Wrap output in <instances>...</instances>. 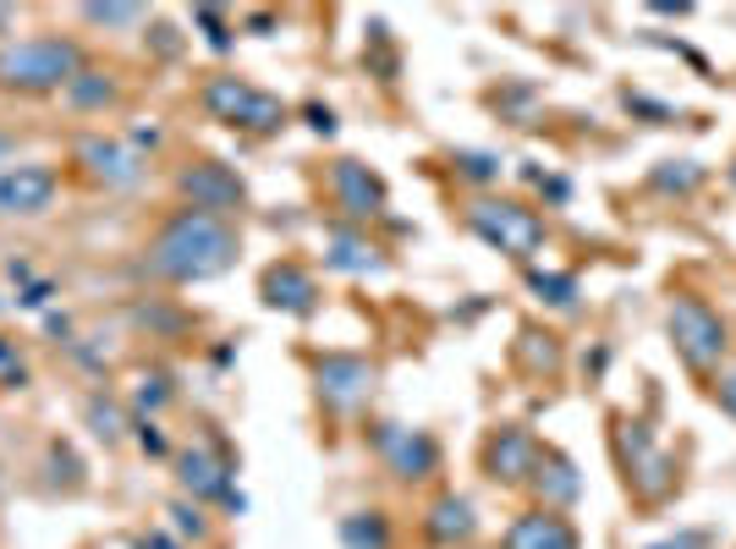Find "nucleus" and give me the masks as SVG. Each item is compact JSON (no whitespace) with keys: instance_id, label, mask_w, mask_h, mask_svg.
Instances as JSON below:
<instances>
[{"instance_id":"f257e3e1","label":"nucleus","mask_w":736,"mask_h":549,"mask_svg":"<svg viewBox=\"0 0 736 549\" xmlns=\"http://www.w3.org/2000/svg\"><path fill=\"white\" fill-rule=\"evenodd\" d=\"M231 259H237V237H231V226H226L220 215L182 209V215L148 242L144 270L154 274V280H176V286H187V280H215V274H226L231 270Z\"/></svg>"},{"instance_id":"f03ea898","label":"nucleus","mask_w":736,"mask_h":549,"mask_svg":"<svg viewBox=\"0 0 736 549\" xmlns=\"http://www.w3.org/2000/svg\"><path fill=\"white\" fill-rule=\"evenodd\" d=\"M77 72H83V55H77L72 39L39 33V39H11V44H0V89L50 94V89H72Z\"/></svg>"},{"instance_id":"7ed1b4c3","label":"nucleus","mask_w":736,"mask_h":549,"mask_svg":"<svg viewBox=\"0 0 736 549\" xmlns=\"http://www.w3.org/2000/svg\"><path fill=\"white\" fill-rule=\"evenodd\" d=\"M204 105H209V116H220L231 127H253V133H270V127L287 122L281 100H270V94H259V89H248L237 77H215L204 89Z\"/></svg>"},{"instance_id":"20e7f679","label":"nucleus","mask_w":736,"mask_h":549,"mask_svg":"<svg viewBox=\"0 0 736 549\" xmlns=\"http://www.w3.org/2000/svg\"><path fill=\"white\" fill-rule=\"evenodd\" d=\"M473 231L484 237V242H495L500 253H533L539 242H545V226H539V215L533 209H517V204H473Z\"/></svg>"},{"instance_id":"39448f33","label":"nucleus","mask_w":736,"mask_h":549,"mask_svg":"<svg viewBox=\"0 0 736 549\" xmlns=\"http://www.w3.org/2000/svg\"><path fill=\"white\" fill-rule=\"evenodd\" d=\"M671 335H676V346L693 358V363H715L721 352H726V324L704 308V302H676L671 308Z\"/></svg>"},{"instance_id":"423d86ee","label":"nucleus","mask_w":736,"mask_h":549,"mask_svg":"<svg viewBox=\"0 0 736 549\" xmlns=\"http://www.w3.org/2000/svg\"><path fill=\"white\" fill-rule=\"evenodd\" d=\"M50 198H55V170L50 165H11L0 176V215H11V220L44 215Z\"/></svg>"},{"instance_id":"0eeeda50","label":"nucleus","mask_w":736,"mask_h":549,"mask_svg":"<svg viewBox=\"0 0 736 549\" xmlns=\"http://www.w3.org/2000/svg\"><path fill=\"white\" fill-rule=\"evenodd\" d=\"M182 193L193 198V209L215 215V209H231L242 198V182L226 165H193V170H182Z\"/></svg>"},{"instance_id":"6e6552de","label":"nucleus","mask_w":736,"mask_h":549,"mask_svg":"<svg viewBox=\"0 0 736 549\" xmlns=\"http://www.w3.org/2000/svg\"><path fill=\"white\" fill-rule=\"evenodd\" d=\"M319 391L335 402V407H357L369 391H374V369L363 358H324L319 363Z\"/></svg>"},{"instance_id":"1a4fd4ad","label":"nucleus","mask_w":736,"mask_h":549,"mask_svg":"<svg viewBox=\"0 0 736 549\" xmlns=\"http://www.w3.org/2000/svg\"><path fill=\"white\" fill-rule=\"evenodd\" d=\"M77 159H83L105 187H127V182H138V170H144V159H138L127 143H105V137L77 143Z\"/></svg>"},{"instance_id":"9d476101","label":"nucleus","mask_w":736,"mask_h":549,"mask_svg":"<svg viewBox=\"0 0 736 549\" xmlns=\"http://www.w3.org/2000/svg\"><path fill=\"white\" fill-rule=\"evenodd\" d=\"M335 193H341L346 215H380V204H385V187H380L357 159H341V165H335Z\"/></svg>"},{"instance_id":"9b49d317","label":"nucleus","mask_w":736,"mask_h":549,"mask_svg":"<svg viewBox=\"0 0 736 549\" xmlns=\"http://www.w3.org/2000/svg\"><path fill=\"white\" fill-rule=\"evenodd\" d=\"M265 302H270V308H292V313H308V308H313V280L297 270V265H281V270L265 274Z\"/></svg>"},{"instance_id":"f8f14e48","label":"nucleus","mask_w":736,"mask_h":549,"mask_svg":"<svg viewBox=\"0 0 736 549\" xmlns=\"http://www.w3.org/2000/svg\"><path fill=\"white\" fill-rule=\"evenodd\" d=\"M380 450L396 462L402 478H424V467L435 462L429 439H424V434H402V428H385V434H380Z\"/></svg>"},{"instance_id":"ddd939ff","label":"nucleus","mask_w":736,"mask_h":549,"mask_svg":"<svg viewBox=\"0 0 736 549\" xmlns=\"http://www.w3.org/2000/svg\"><path fill=\"white\" fill-rule=\"evenodd\" d=\"M506 545L511 549H578V539H572V528L561 517H522Z\"/></svg>"},{"instance_id":"4468645a","label":"nucleus","mask_w":736,"mask_h":549,"mask_svg":"<svg viewBox=\"0 0 736 549\" xmlns=\"http://www.w3.org/2000/svg\"><path fill=\"white\" fill-rule=\"evenodd\" d=\"M330 265H335V270H352V274H374V270H380L374 248H369V242H357V237H346V231H335V237H330Z\"/></svg>"},{"instance_id":"2eb2a0df","label":"nucleus","mask_w":736,"mask_h":549,"mask_svg":"<svg viewBox=\"0 0 736 549\" xmlns=\"http://www.w3.org/2000/svg\"><path fill=\"white\" fill-rule=\"evenodd\" d=\"M182 484H187L193 495H226V473H220L204 450H187V456H182Z\"/></svg>"},{"instance_id":"dca6fc26","label":"nucleus","mask_w":736,"mask_h":549,"mask_svg":"<svg viewBox=\"0 0 736 549\" xmlns=\"http://www.w3.org/2000/svg\"><path fill=\"white\" fill-rule=\"evenodd\" d=\"M528 456H533V439H528V434H506V439L495 445V478H522Z\"/></svg>"},{"instance_id":"f3484780","label":"nucleus","mask_w":736,"mask_h":549,"mask_svg":"<svg viewBox=\"0 0 736 549\" xmlns=\"http://www.w3.org/2000/svg\"><path fill=\"white\" fill-rule=\"evenodd\" d=\"M66 94H72V105H83V111H100V105H111V100H116V83H105L100 72H77Z\"/></svg>"},{"instance_id":"a211bd4d","label":"nucleus","mask_w":736,"mask_h":549,"mask_svg":"<svg viewBox=\"0 0 736 549\" xmlns=\"http://www.w3.org/2000/svg\"><path fill=\"white\" fill-rule=\"evenodd\" d=\"M435 534H440V539H467V534H473V511H467L462 500H440V506H435Z\"/></svg>"},{"instance_id":"6ab92c4d","label":"nucleus","mask_w":736,"mask_h":549,"mask_svg":"<svg viewBox=\"0 0 736 549\" xmlns=\"http://www.w3.org/2000/svg\"><path fill=\"white\" fill-rule=\"evenodd\" d=\"M144 11L138 6H83V22H100V28H122V22H138Z\"/></svg>"},{"instance_id":"aec40b11","label":"nucleus","mask_w":736,"mask_h":549,"mask_svg":"<svg viewBox=\"0 0 736 549\" xmlns=\"http://www.w3.org/2000/svg\"><path fill=\"white\" fill-rule=\"evenodd\" d=\"M341 539L352 549H385V528L380 522H369V534H363V517H352L346 528H341Z\"/></svg>"},{"instance_id":"412c9836","label":"nucleus","mask_w":736,"mask_h":549,"mask_svg":"<svg viewBox=\"0 0 736 549\" xmlns=\"http://www.w3.org/2000/svg\"><path fill=\"white\" fill-rule=\"evenodd\" d=\"M533 286H539V291H550V302H561V308H567V302H572V291H578L567 274H539Z\"/></svg>"},{"instance_id":"4be33fe9","label":"nucleus","mask_w":736,"mask_h":549,"mask_svg":"<svg viewBox=\"0 0 736 549\" xmlns=\"http://www.w3.org/2000/svg\"><path fill=\"white\" fill-rule=\"evenodd\" d=\"M89 417H94V423H100V428H94V434H105V439H116V434H122V428H116V423H122V417H116V412H111V407H100V402H94V407H89Z\"/></svg>"},{"instance_id":"5701e85b","label":"nucleus","mask_w":736,"mask_h":549,"mask_svg":"<svg viewBox=\"0 0 736 549\" xmlns=\"http://www.w3.org/2000/svg\"><path fill=\"white\" fill-rule=\"evenodd\" d=\"M462 165H467V176H495V159H484V154H467Z\"/></svg>"},{"instance_id":"b1692460","label":"nucleus","mask_w":736,"mask_h":549,"mask_svg":"<svg viewBox=\"0 0 736 549\" xmlns=\"http://www.w3.org/2000/svg\"><path fill=\"white\" fill-rule=\"evenodd\" d=\"M665 549H698V539H687V545H665Z\"/></svg>"},{"instance_id":"393cba45","label":"nucleus","mask_w":736,"mask_h":549,"mask_svg":"<svg viewBox=\"0 0 736 549\" xmlns=\"http://www.w3.org/2000/svg\"><path fill=\"white\" fill-rule=\"evenodd\" d=\"M6 148H11V143H6V137H0V154H6Z\"/></svg>"}]
</instances>
